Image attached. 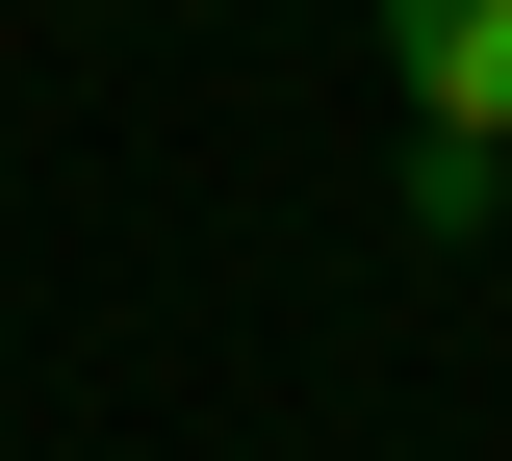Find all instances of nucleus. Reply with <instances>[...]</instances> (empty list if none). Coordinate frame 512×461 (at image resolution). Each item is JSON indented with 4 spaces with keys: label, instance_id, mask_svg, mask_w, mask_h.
Returning a JSON list of instances; mask_svg holds the SVG:
<instances>
[{
    "label": "nucleus",
    "instance_id": "nucleus-1",
    "mask_svg": "<svg viewBox=\"0 0 512 461\" xmlns=\"http://www.w3.org/2000/svg\"><path fill=\"white\" fill-rule=\"evenodd\" d=\"M384 77H410V154H487L512 180V0H359Z\"/></svg>",
    "mask_w": 512,
    "mask_h": 461
}]
</instances>
